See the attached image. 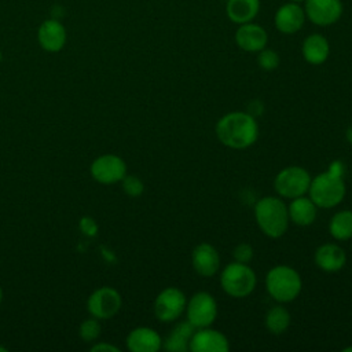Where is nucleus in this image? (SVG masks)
I'll list each match as a JSON object with an SVG mask.
<instances>
[{
    "label": "nucleus",
    "instance_id": "obj_1",
    "mask_svg": "<svg viewBox=\"0 0 352 352\" xmlns=\"http://www.w3.org/2000/svg\"><path fill=\"white\" fill-rule=\"evenodd\" d=\"M214 132L223 146L232 150H243L256 143L258 125L248 111H230L219 118Z\"/></svg>",
    "mask_w": 352,
    "mask_h": 352
},
{
    "label": "nucleus",
    "instance_id": "obj_2",
    "mask_svg": "<svg viewBox=\"0 0 352 352\" xmlns=\"http://www.w3.org/2000/svg\"><path fill=\"white\" fill-rule=\"evenodd\" d=\"M254 220L264 235L276 239L289 228L287 205L278 195H265L254 204Z\"/></svg>",
    "mask_w": 352,
    "mask_h": 352
},
{
    "label": "nucleus",
    "instance_id": "obj_3",
    "mask_svg": "<svg viewBox=\"0 0 352 352\" xmlns=\"http://www.w3.org/2000/svg\"><path fill=\"white\" fill-rule=\"evenodd\" d=\"M264 285L267 293L280 304L296 300L302 290V279L300 274L286 264L272 267L265 274Z\"/></svg>",
    "mask_w": 352,
    "mask_h": 352
},
{
    "label": "nucleus",
    "instance_id": "obj_4",
    "mask_svg": "<svg viewBox=\"0 0 352 352\" xmlns=\"http://www.w3.org/2000/svg\"><path fill=\"white\" fill-rule=\"evenodd\" d=\"M346 187L344 176H338L329 169L311 179L308 197L320 209H331L340 205L345 197Z\"/></svg>",
    "mask_w": 352,
    "mask_h": 352
},
{
    "label": "nucleus",
    "instance_id": "obj_5",
    "mask_svg": "<svg viewBox=\"0 0 352 352\" xmlns=\"http://www.w3.org/2000/svg\"><path fill=\"white\" fill-rule=\"evenodd\" d=\"M257 283V276L249 264L231 261L220 274V286L226 294L234 298H243L252 294Z\"/></svg>",
    "mask_w": 352,
    "mask_h": 352
},
{
    "label": "nucleus",
    "instance_id": "obj_6",
    "mask_svg": "<svg viewBox=\"0 0 352 352\" xmlns=\"http://www.w3.org/2000/svg\"><path fill=\"white\" fill-rule=\"evenodd\" d=\"M311 175L307 169L297 165H290L279 170L274 179V188L280 198H297L308 192Z\"/></svg>",
    "mask_w": 352,
    "mask_h": 352
},
{
    "label": "nucleus",
    "instance_id": "obj_7",
    "mask_svg": "<svg viewBox=\"0 0 352 352\" xmlns=\"http://www.w3.org/2000/svg\"><path fill=\"white\" fill-rule=\"evenodd\" d=\"M187 320L195 327L212 326L217 318V302L214 297L208 292H197L187 300L186 305Z\"/></svg>",
    "mask_w": 352,
    "mask_h": 352
},
{
    "label": "nucleus",
    "instance_id": "obj_8",
    "mask_svg": "<svg viewBox=\"0 0 352 352\" xmlns=\"http://www.w3.org/2000/svg\"><path fill=\"white\" fill-rule=\"evenodd\" d=\"M186 294L173 286L161 290L154 300V315L160 322L170 323L177 320L186 311Z\"/></svg>",
    "mask_w": 352,
    "mask_h": 352
},
{
    "label": "nucleus",
    "instance_id": "obj_9",
    "mask_svg": "<svg viewBox=\"0 0 352 352\" xmlns=\"http://www.w3.org/2000/svg\"><path fill=\"white\" fill-rule=\"evenodd\" d=\"M122 305V298L118 290L111 286L96 289L87 301L88 312L96 319H110L118 314Z\"/></svg>",
    "mask_w": 352,
    "mask_h": 352
},
{
    "label": "nucleus",
    "instance_id": "obj_10",
    "mask_svg": "<svg viewBox=\"0 0 352 352\" xmlns=\"http://www.w3.org/2000/svg\"><path fill=\"white\" fill-rule=\"evenodd\" d=\"M89 172L100 184H116L125 177L126 164L116 154H103L92 161Z\"/></svg>",
    "mask_w": 352,
    "mask_h": 352
},
{
    "label": "nucleus",
    "instance_id": "obj_11",
    "mask_svg": "<svg viewBox=\"0 0 352 352\" xmlns=\"http://www.w3.org/2000/svg\"><path fill=\"white\" fill-rule=\"evenodd\" d=\"M341 0H305V16L318 26H329L336 23L342 15Z\"/></svg>",
    "mask_w": 352,
    "mask_h": 352
},
{
    "label": "nucleus",
    "instance_id": "obj_12",
    "mask_svg": "<svg viewBox=\"0 0 352 352\" xmlns=\"http://www.w3.org/2000/svg\"><path fill=\"white\" fill-rule=\"evenodd\" d=\"M188 351L192 352H228L230 341L221 331L208 327L195 329L190 338Z\"/></svg>",
    "mask_w": 352,
    "mask_h": 352
},
{
    "label": "nucleus",
    "instance_id": "obj_13",
    "mask_svg": "<svg viewBox=\"0 0 352 352\" xmlns=\"http://www.w3.org/2000/svg\"><path fill=\"white\" fill-rule=\"evenodd\" d=\"M191 263L199 276L212 278L220 268V256L213 245L209 242H201L192 249Z\"/></svg>",
    "mask_w": 352,
    "mask_h": 352
},
{
    "label": "nucleus",
    "instance_id": "obj_14",
    "mask_svg": "<svg viewBox=\"0 0 352 352\" xmlns=\"http://www.w3.org/2000/svg\"><path fill=\"white\" fill-rule=\"evenodd\" d=\"M275 28L283 34L297 33L305 22V12L298 3L289 1L280 6L275 12Z\"/></svg>",
    "mask_w": 352,
    "mask_h": 352
},
{
    "label": "nucleus",
    "instance_id": "obj_15",
    "mask_svg": "<svg viewBox=\"0 0 352 352\" xmlns=\"http://www.w3.org/2000/svg\"><path fill=\"white\" fill-rule=\"evenodd\" d=\"M268 34L265 29L257 23H242L235 32L236 45L246 52H258L265 48Z\"/></svg>",
    "mask_w": 352,
    "mask_h": 352
},
{
    "label": "nucleus",
    "instance_id": "obj_16",
    "mask_svg": "<svg viewBox=\"0 0 352 352\" xmlns=\"http://www.w3.org/2000/svg\"><path fill=\"white\" fill-rule=\"evenodd\" d=\"M125 342L131 352H157L162 348L161 336L147 326L132 329L128 333Z\"/></svg>",
    "mask_w": 352,
    "mask_h": 352
},
{
    "label": "nucleus",
    "instance_id": "obj_17",
    "mask_svg": "<svg viewBox=\"0 0 352 352\" xmlns=\"http://www.w3.org/2000/svg\"><path fill=\"white\" fill-rule=\"evenodd\" d=\"M66 29L56 19L44 21L37 32L40 47L47 52H59L66 44Z\"/></svg>",
    "mask_w": 352,
    "mask_h": 352
},
{
    "label": "nucleus",
    "instance_id": "obj_18",
    "mask_svg": "<svg viewBox=\"0 0 352 352\" xmlns=\"http://www.w3.org/2000/svg\"><path fill=\"white\" fill-rule=\"evenodd\" d=\"M315 264L324 272H337L346 263L345 250L337 243H323L314 254Z\"/></svg>",
    "mask_w": 352,
    "mask_h": 352
},
{
    "label": "nucleus",
    "instance_id": "obj_19",
    "mask_svg": "<svg viewBox=\"0 0 352 352\" xmlns=\"http://www.w3.org/2000/svg\"><path fill=\"white\" fill-rule=\"evenodd\" d=\"M318 209L319 208L314 204V201L305 195L293 198L287 205L290 221L300 227L311 226L316 220Z\"/></svg>",
    "mask_w": 352,
    "mask_h": 352
},
{
    "label": "nucleus",
    "instance_id": "obj_20",
    "mask_svg": "<svg viewBox=\"0 0 352 352\" xmlns=\"http://www.w3.org/2000/svg\"><path fill=\"white\" fill-rule=\"evenodd\" d=\"M301 52L304 59L314 66L322 65L327 60L330 54V45L327 38L320 33H312L302 41Z\"/></svg>",
    "mask_w": 352,
    "mask_h": 352
},
{
    "label": "nucleus",
    "instance_id": "obj_21",
    "mask_svg": "<svg viewBox=\"0 0 352 352\" xmlns=\"http://www.w3.org/2000/svg\"><path fill=\"white\" fill-rule=\"evenodd\" d=\"M260 11V0H228L226 6L227 16L236 25L252 22Z\"/></svg>",
    "mask_w": 352,
    "mask_h": 352
},
{
    "label": "nucleus",
    "instance_id": "obj_22",
    "mask_svg": "<svg viewBox=\"0 0 352 352\" xmlns=\"http://www.w3.org/2000/svg\"><path fill=\"white\" fill-rule=\"evenodd\" d=\"M195 327L188 322H179L165 340H162V348L169 352H187L188 344Z\"/></svg>",
    "mask_w": 352,
    "mask_h": 352
},
{
    "label": "nucleus",
    "instance_id": "obj_23",
    "mask_svg": "<svg viewBox=\"0 0 352 352\" xmlns=\"http://www.w3.org/2000/svg\"><path fill=\"white\" fill-rule=\"evenodd\" d=\"M329 232L336 241L352 238V210L342 209L336 212L329 221Z\"/></svg>",
    "mask_w": 352,
    "mask_h": 352
},
{
    "label": "nucleus",
    "instance_id": "obj_24",
    "mask_svg": "<svg viewBox=\"0 0 352 352\" xmlns=\"http://www.w3.org/2000/svg\"><path fill=\"white\" fill-rule=\"evenodd\" d=\"M292 322V316L287 308H285L280 302L270 308L265 314V327L272 334H283Z\"/></svg>",
    "mask_w": 352,
    "mask_h": 352
},
{
    "label": "nucleus",
    "instance_id": "obj_25",
    "mask_svg": "<svg viewBox=\"0 0 352 352\" xmlns=\"http://www.w3.org/2000/svg\"><path fill=\"white\" fill-rule=\"evenodd\" d=\"M78 336L85 342H92L100 336V323L96 318L85 319L78 327Z\"/></svg>",
    "mask_w": 352,
    "mask_h": 352
},
{
    "label": "nucleus",
    "instance_id": "obj_26",
    "mask_svg": "<svg viewBox=\"0 0 352 352\" xmlns=\"http://www.w3.org/2000/svg\"><path fill=\"white\" fill-rule=\"evenodd\" d=\"M257 63L263 70L271 72L275 70L279 66V55L276 51L271 50V48H263L261 51L257 52Z\"/></svg>",
    "mask_w": 352,
    "mask_h": 352
},
{
    "label": "nucleus",
    "instance_id": "obj_27",
    "mask_svg": "<svg viewBox=\"0 0 352 352\" xmlns=\"http://www.w3.org/2000/svg\"><path fill=\"white\" fill-rule=\"evenodd\" d=\"M121 183H122L124 192L132 198L140 197L144 191V184L136 175H125Z\"/></svg>",
    "mask_w": 352,
    "mask_h": 352
},
{
    "label": "nucleus",
    "instance_id": "obj_28",
    "mask_svg": "<svg viewBox=\"0 0 352 352\" xmlns=\"http://www.w3.org/2000/svg\"><path fill=\"white\" fill-rule=\"evenodd\" d=\"M232 257L235 261H239V263H245V264H249L253 258V248L246 243V242H242L239 245H236L232 250Z\"/></svg>",
    "mask_w": 352,
    "mask_h": 352
},
{
    "label": "nucleus",
    "instance_id": "obj_29",
    "mask_svg": "<svg viewBox=\"0 0 352 352\" xmlns=\"http://www.w3.org/2000/svg\"><path fill=\"white\" fill-rule=\"evenodd\" d=\"M92 352H120V348L109 342H96L91 346Z\"/></svg>",
    "mask_w": 352,
    "mask_h": 352
},
{
    "label": "nucleus",
    "instance_id": "obj_30",
    "mask_svg": "<svg viewBox=\"0 0 352 352\" xmlns=\"http://www.w3.org/2000/svg\"><path fill=\"white\" fill-rule=\"evenodd\" d=\"M263 110H264V104H263V102L258 100V99H254V100H252V102L248 104V113H249L250 116H253L254 118H256L257 116H261V114H263Z\"/></svg>",
    "mask_w": 352,
    "mask_h": 352
},
{
    "label": "nucleus",
    "instance_id": "obj_31",
    "mask_svg": "<svg viewBox=\"0 0 352 352\" xmlns=\"http://www.w3.org/2000/svg\"><path fill=\"white\" fill-rule=\"evenodd\" d=\"M330 172H333V173H336V175H338V176H344L345 175V172H346V166H345V164L342 162V161H340V160H336V161H333L330 165H329V168H327Z\"/></svg>",
    "mask_w": 352,
    "mask_h": 352
},
{
    "label": "nucleus",
    "instance_id": "obj_32",
    "mask_svg": "<svg viewBox=\"0 0 352 352\" xmlns=\"http://www.w3.org/2000/svg\"><path fill=\"white\" fill-rule=\"evenodd\" d=\"M345 138L348 140V143L352 146V124L346 128V132H345Z\"/></svg>",
    "mask_w": 352,
    "mask_h": 352
},
{
    "label": "nucleus",
    "instance_id": "obj_33",
    "mask_svg": "<svg viewBox=\"0 0 352 352\" xmlns=\"http://www.w3.org/2000/svg\"><path fill=\"white\" fill-rule=\"evenodd\" d=\"M342 351H344V352H352V346H346V348H344Z\"/></svg>",
    "mask_w": 352,
    "mask_h": 352
},
{
    "label": "nucleus",
    "instance_id": "obj_34",
    "mask_svg": "<svg viewBox=\"0 0 352 352\" xmlns=\"http://www.w3.org/2000/svg\"><path fill=\"white\" fill-rule=\"evenodd\" d=\"M1 301H3V289L0 286V304H1Z\"/></svg>",
    "mask_w": 352,
    "mask_h": 352
},
{
    "label": "nucleus",
    "instance_id": "obj_35",
    "mask_svg": "<svg viewBox=\"0 0 352 352\" xmlns=\"http://www.w3.org/2000/svg\"><path fill=\"white\" fill-rule=\"evenodd\" d=\"M0 352H7V348H6V346H1V345H0Z\"/></svg>",
    "mask_w": 352,
    "mask_h": 352
},
{
    "label": "nucleus",
    "instance_id": "obj_36",
    "mask_svg": "<svg viewBox=\"0 0 352 352\" xmlns=\"http://www.w3.org/2000/svg\"><path fill=\"white\" fill-rule=\"evenodd\" d=\"M290 1H293V3H301V1H305V0H290Z\"/></svg>",
    "mask_w": 352,
    "mask_h": 352
},
{
    "label": "nucleus",
    "instance_id": "obj_37",
    "mask_svg": "<svg viewBox=\"0 0 352 352\" xmlns=\"http://www.w3.org/2000/svg\"><path fill=\"white\" fill-rule=\"evenodd\" d=\"M1 59H3V54H1V51H0V62H1Z\"/></svg>",
    "mask_w": 352,
    "mask_h": 352
}]
</instances>
